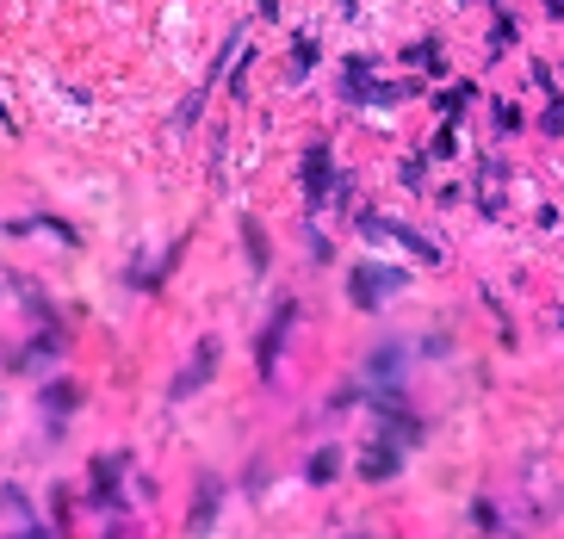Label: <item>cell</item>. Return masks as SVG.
<instances>
[{
    "label": "cell",
    "instance_id": "12",
    "mask_svg": "<svg viewBox=\"0 0 564 539\" xmlns=\"http://www.w3.org/2000/svg\"><path fill=\"white\" fill-rule=\"evenodd\" d=\"M285 69H291V81H304V75L316 69V37H310V31L291 37V62H285Z\"/></svg>",
    "mask_w": 564,
    "mask_h": 539
},
{
    "label": "cell",
    "instance_id": "14",
    "mask_svg": "<svg viewBox=\"0 0 564 539\" xmlns=\"http://www.w3.org/2000/svg\"><path fill=\"white\" fill-rule=\"evenodd\" d=\"M465 100H471V81H453V87H440V118H446V125H459Z\"/></svg>",
    "mask_w": 564,
    "mask_h": 539
},
{
    "label": "cell",
    "instance_id": "21",
    "mask_svg": "<svg viewBox=\"0 0 564 539\" xmlns=\"http://www.w3.org/2000/svg\"><path fill=\"white\" fill-rule=\"evenodd\" d=\"M410 62H416V69H440V56H434V44H428V37L410 50Z\"/></svg>",
    "mask_w": 564,
    "mask_h": 539
},
{
    "label": "cell",
    "instance_id": "15",
    "mask_svg": "<svg viewBox=\"0 0 564 539\" xmlns=\"http://www.w3.org/2000/svg\"><path fill=\"white\" fill-rule=\"evenodd\" d=\"M6 515H12V527H19V534H37V527H31V502L19 496V484H6Z\"/></svg>",
    "mask_w": 564,
    "mask_h": 539
},
{
    "label": "cell",
    "instance_id": "13",
    "mask_svg": "<svg viewBox=\"0 0 564 539\" xmlns=\"http://www.w3.org/2000/svg\"><path fill=\"white\" fill-rule=\"evenodd\" d=\"M304 478H310V484H335V478H341V453H335V446H323V453L304 465Z\"/></svg>",
    "mask_w": 564,
    "mask_h": 539
},
{
    "label": "cell",
    "instance_id": "6",
    "mask_svg": "<svg viewBox=\"0 0 564 539\" xmlns=\"http://www.w3.org/2000/svg\"><path fill=\"white\" fill-rule=\"evenodd\" d=\"M217 354H224V347H217V335H205V341L192 347V360H186V372L174 379V391H168V397H174V404H180V397H192V391L217 372Z\"/></svg>",
    "mask_w": 564,
    "mask_h": 539
},
{
    "label": "cell",
    "instance_id": "22",
    "mask_svg": "<svg viewBox=\"0 0 564 539\" xmlns=\"http://www.w3.org/2000/svg\"><path fill=\"white\" fill-rule=\"evenodd\" d=\"M50 502H56V509H50V515H56V527H69V490H50Z\"/></svg>",
    "mask_w": 564,
    "mask_h": 539
},
{
    "label": "cell",
    "instance_id": "3",
    "mask_svg": "<svg viewBox=\"0 0 564 539\" xmlns=\"http://www.w3.org/2000/svg\"><path fill=\"white\" fill-rule=\"evenodd\" d=\"M404 291V273L397 267H379V261H354L347 267V304L354 310H379V298Z\"/></svg>",
    "mask_w": 564,
    "mask_h": 539
},
{
    "label": "cell",
    "instance_id": "17",
    "mask_svg": "<svg viewBox=\"0 0 564 539\" xmlns=\"http://www.w3.org/2000/svg\"><path fill=\"white\" fill-rule=\"evenodd\" d=\"M509 44H515V19L496 12V25H490V50H509Z\"/></svg>",
    "mask_w": 564,
    "mask_h": 539
},
{
    "label": "cell",
    "instance_id": "1",
    "mask_svg": "<svg viewBox=\"0 0 564 539\" xmlns=\"http://www.w3.org/2000/svg\"><path fill=\"white\" fill-rule=\"evenodd\" d=\"M341 100H347V106H404V100H410V81H379V75H372V56H347V69H341Z\"/></svg>",
    "mask_w": 564,
    "mask_h": 539
},
{
    "label": "cell",
    "instance_id": "25",
    "mask_svg": "<svg viewBox=\"0 0 564 539\" xmlns=\"http://www.w3.org/2000/svg\"><path fill=\"white\" fill-rule=\"evenodd\" d=\"M546 6H552V19H564V0H546Z\"/></svg>",
    "mask_w": 564,
    "mask_h": 539
},
{
    "label": "cell",
    "instance_id": "23",
    "mask_svg": "<svg viewBox=\"0 0 564 539\" xmlns=\"http://www.w3.org/2000/svg\"><path fill=\"white\" fill-rule=\"evenodd\" d=\"M404 180H410V186H422V180H428V161H422V155H416V161H404Z\"/></svg>",
    "mask_w": 564,
    "mask_h": 539
},
{
    "label": "cell",
    "instance_id": "8",
    "mask_svg": "<svg viewBox=\"0 0 564 539\" xmlns=\"http://www.w3.org/2000/svg\"><path fill=\"white\" fill-rule=\"evenodd\" d=\"M119 471H125V453L94 459V502H100L106 515H119V509H125V496H119Z\"/></svg>",
    "mask_w": 564,
    "mask_h": 539
},
{
    "label": "cell",
    "instance_id": "5",
    "mask_svg": "<svg viewBox=\"0 0 564 539\" xmlns=\"http://www.w3.org/2000/svg\"><path fill=\"white\" fill-rule=\"evenodd\" d=\"M291 323H298V298H280L274 323H267V329H261V341H255V366H261V379H274V372H280V347H285V335H291Z\"/></svg>",
    "mask_w": 564,
    "mask_h": 539
},
{
    "label": "cell",
    "instance_id": "24",
    "mask_svg": "<svg viewBox=\"0 0 564 539\" xmlns=\"http://www.w3.org/2000/svg\"><path fill=\"white\" fill-rule=\"evenodd\" d=\"M255 12H261V19H280V0H255Z\"/></svg>",
    "mask_w": 564,
    "mask_h": 539
},
{
    "label": "cell",
    "instance_id": "2",
    "mask_svg": "<svg viewBox=\"0 0 564 539\" xmlns=\"http://www.w3.org/2000/svg\"><path fill=\"white\" fill-rule=\"evenodd\" d=\"M360 230L366 236H379V242H397L404 255H416L422 267H440L446 255H440V242H428L422 230H410V224H397V217H379V211H360Z\"/></svg>",
    "mask_w": 564,
    "mask_h": 539
},
{
    "label": "cell",
    "instance_id": "20",
    "mask_svg": "<svg viewBox=\"0 0 564 539\" xmlns=\"http://www.w3.org/2000/svg\"><path fill=\"white\" fill-rule=\"evenodd\" d=\"M471 521H478V527H503V509H496V502H478Z\"/></svg>",
    "mask_w": 564,
    "mask_h": 539
},
{
    "label": "cell",
    "instance_id": "19",
    "mask_svg": "<svg viewBox=\"0 0 564 539\" xmlns=\"http://www.w3.org/2000/svg\"><path fill=\"white\" fill-rule=\"evenodd\" d=\"M496 131H521V112L509 100H496Z\"/></svg>",
    "mask_w": 564,
    "mask_h": 539
},
{
    "label": "cell",
    "instance_id": "11",
    "mask_svg": "<svg viewBox=\"0 0 564 539\" xmlns=\"http://www.w3.org/2000/svg\"><path fill=\"white\" fill-rule=\"evenodd\" d=\"M75 404H81V385H75V379H56V385H44V409H50V415H69Z\"/></svg>",
    "mask_w": 564,
    "mask_h": 539
},
{
    "label": "cell",
    "instance_id": "9",
    "mask_svg": "<svg viewBox=\"0 0 564 539\" xmlns=\"http://www.w3.org/2000/svg\"><path fill=\"white\" fill-rule=\"evenodd\" d=\"M217 496H224V484H217V478H199V490H192V509H186V527H192V534L217 521Z\"/></svg>",
    "mask_w": 564,
    "mask_h": 539
},
{
    "label": "cell",
    "instance_id": "16",
    "mask_svg": "<svg viewBox=\"0 0 564 539\" xmlns=\"http://www.w3.org/2000/svg\"><path fill=\"white\" fill-rule=\"evenodd\" d=\"M397 366H404V347H391V341H385V347H372V372H379V379H391Z\"/></svg>",
    "mask_w": 564,
    "mask_h": 539
},
{
    "label": "cell",
    "instance_id": "18",
    "mask_svg": "<svg viewBox=\"0 0 564 539\" xmlns=\"http://www.w3.org/2000/svg\"><path fill=\"white\" fill-rule=\"evenodd\" d=\"M546 136H564V100L546 94Z\"/></svg>",
    "mask_w": 564,
    "mask_h": 539
},
{
    "label": "cell",
    "instance_id": "7",
    "mask_svg": "<svg viewBox=\"0 0 564 539\" xmlns=\"http://www.w3.org/2000/svg\"><path fill=\"white\" fill-rule=\"evenodd\" d=\"M397 465H404V440H397V434H379V440L366 446V459H360V478H366V484H385Z\"/></svg>",
    "mask_w": 564,
    "mask_h": 539
},
{
    "label": "cell",
    "instance_id": "10",
    "mask_svg": "<svg viewBox=\"0 0 564 539\" xmlns=\"http://www.w3.org/2000/svg\"><path fill=\"white\" fill-rule=\"evenodd\" d=\"M242 249H249V273H267V230L255 224V217H242Z\"/></svg>",
    "mask_w": 564,
    "mask_h": 539
},
{
    "label": "cell",
    "instance_id": "4",
    "mask_svg": "<svg viewBox=\"0 0 564 539\" xmlns=\"http://www.w3.org/2000/svg\"><path fill=\"white\" fill-rule=\"evenodd\" d=\"M335 186H341V180H335L329 143H310V149H304V211H323Z\"/></svg>",
    "mask_w": 564,
    "mask_h": 539
}]
</instances>
